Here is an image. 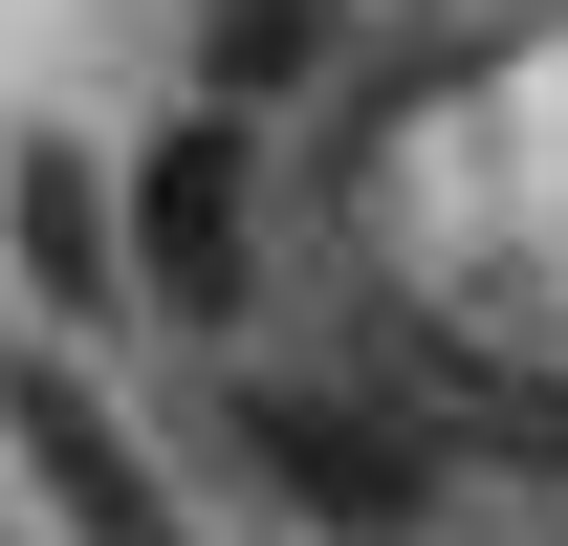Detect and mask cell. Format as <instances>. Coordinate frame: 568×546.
<instances>
[{"label": "cell", "mask_w": 568, "mask_h": 546, "mask_svg": "<svg viewBox=\"0 0 568 546\" xmlns=\"http://www.w3.org/2000/svg\"><path fill=\"white\" fill-rule=\"evenodd\" d=\"M132 284L175 306V328H241V306H263V132H241V110H175V132H153Z\"/></svg>", "instance_id": "obj_1"}, {"label": "cell", "mask_w": 568, "mask_h": 546, "mask_svg": "<svg viewBox=\"0 0 568 546\" xmlns=\"http://www.w3.org/2000/svg\"><path fill=\"white\" fill-rule=\"evenodd\" d=\"M328 44H351L328 0H219V44H197V110H241V132H263V110H284L306 67H328Z\"/></svg>", "instance_id": "obj_5"}, {"label": "cell", "mask_w": 568, "mask_h": 546, "mask_svg": "<svg viewBox=\"0 0 568 546\" xmlns=\"http://www.w3.org/2000/svg\"><path fill=\"white\" fill-rule=\"evenodd\" d=\"M22 284H44V306H88V328H110V284H132V198H88L67 132H22Z\"/></svg>", "instance_id": "obj_4"}, {"label": "cell", "mask_w": 568, "mask_h": 546, "mask_svg": "<svg viewBox=\"0 0 568 546\" xmlns=\"http://www.w3.org/2000/svg\"><path fill=\"white\" fill-rule=\"evenodd\" d=\"M241 481H263V503H306L328 546H416L437 437H394V415H351V394H263V372H241Z\"/></svg>", "instance_id": "obj_2"}, {"label": "cell", "mask_w": 568, "mask_h": 546, "mask_svg": "<svg viewBox=\"0 0 568 546\" xmlns=\"http://www.w3.org/2000/svg\"><path fill=\"white\" fill-rule=\"evenodd\" d=\"M22 481H44V525H67V546H197V525H175V481L132 459V415L88 394L67 350H22Z\"/></svg>", "instance_id": "obj_3"}]
</instances>
